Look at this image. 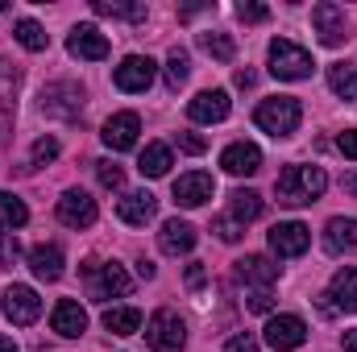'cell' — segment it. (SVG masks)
I'll return each mask as SVG.
<instances>
[{
  "instance_id": "obj_12",
  "label": "cell",
  "mask_w": 357,
  "mask_h": 352,
  "mask_svg": "<svg viewBox=\"0 0 357 352\" xmlns=\"http://www.w3.org/2000/svg\"><path fill=\"white\" fill-rule=\"evenodd\" d=\"M307 245H312V228L299 224V220H287V224L270 228V249L278 257H299V253H307Z\"/></svg>"
},
{
  "instance_id": "obj_30",
  "label": "cell",
  "mask_w": 357,
  "mask_h": 352,
  "mask_svg": "<svg viewBox=\"0 0 357 352\" xmlns=\"http://www.w3.org/2000/svg\"><path fill=\"white\" fill-rule=\"evenodd\" d=\"M328 88L337 91L341 99L357 104V67H345V63H333L328 67Z\"/></svg>"
},
{
  "instance_id": "obj_33",
  "label": "cell",
  "mask_w": 357,
  "mask_h": 352,
  "mask_svg": "<svg viewBox=\"0 0 357 352\" xmlns=\"http://www.w3.org/2000/svg\"><path fill=\"white\" fill-rule=\"evenodd\" d=\"M100 17H125V21H146V4H121V0H91Z\"/></svg>"
},
{
  "instance_id": "obj_20",
  "label": "cell",
  "mask_w": 357,
  "mask_h": 352,
  "mask_svg": "<svg viewBox=\"0 0 357 352\" xmlns=\"http://www.w3.org/2000/svg\"><path fill=\"white\" fill-rule=\"evenodd\" d=\"M324 298H333V303H328L333 311H349V315H357V269L354 265H345V269L333 273Z\"/></svg>"
},
{
  "instance_id": "obj_14",
  "label": "cell",
  "mask_w": 357,
  "mask_h": 352,
  "mask_svg": "<svg viewBox=\"0 0 357 352\" xmlns=\"http://www.w3.org/2000/svg\"><path fill=\"white\" fill-rule=\"evenodd\" d=\"M96 199H91L88 191H63V199H59V220L67 224V228H91L96 224Z\"/></svg>"
},
{
  "instance_id": "obj_10",
  "label": "cell",
  "mask_w": 357,
  "mask_h": 352,
  "mask_svg": "<svg viewBox=\"0 0 357 352\" xmlns=\"http://www.w3.org/2000/svg\"><path fill=\"white\" fill-rule=\"evenodd\" d=\"M312 29H316L320 46H341V42L349 38V33H345V8L320 0V4L312 8Z\"/></svg>"
},
{
  "instance_id": "obj_43",
  "label": "cell",
  "mask_w": 357,
  "mask_h": 352,
  "mask_svg": "<svg viewBox=\"0 0 357 352\" xmlns=\"http://www.w3.org/2000/svg\"><path fill=\"white\" fill-rule=\"evenodd\" d=\"M337 150H341L345 158H357V129H345V133L337 137Z\"/></svg>"
},
{
  "instance_id": "obj_42",
  "label": "cell",
  "mask_w": 357,
  "mask_h": 352,
  "mask_svg": "<svg viewBox=\"0 0 357 352\" xmlns=\"http://www.w3.org/2000/svg\"><path fill=\"white\" fill-rule=\"evenodd\" d=\"M178 150H187V154H204L208 141H204L199 133H178Z\"/></svg>"
},
{
  "instance_id": "obj_17",
  "label": "cell",
  "mask_w": 357,
  "mask_h": 352,
  "mask_svg": "<svg viewBox=\"0 0 357 352\" xmlns=\"http://www.w3.org/2000/svg\"><path fill=\"white\" fill-rule=\"evenodd\" d=\"M220 166L237 178H250V175L262 170V150H258L254 141H233V145L220 154Z\"/></svg>"
},
{
  "instance_id": "obj_16",
  "label": "cell",
  "mask_w": 357,
  "mask_h": 352,
  "mask_svg": "<svg viewBox=\"0 0 357 352\" xmlns=\"http://www.w3.org/2000/svg\"><path fill=\"white\" fill-rule=\"evenodd\" d=\"M116 216H121L125 224H133V228H146V224L158 216V199H154L150 191H125L121 203H116Z\"/></svg>"
},
{
  "instance_id": "obj_44",
  "label": "cell",
  "mask_w": 357,
  "mask_h": 352,
  "mask_svg": "<svg viewBox=\"0 0 357 352\" xmlns=\"http://www.w3.org/2000/svg\"><path fill=\"white\" fill-rule=\"evenodd\" d=\"M204 278H208V273H204V265H199V262L187 265V286H191V290H199V286H204Z\"/></svg>"
},
{
  "instance_id": "obj_7",
  "label": "cell",
  "mask_w": 357,
  "mask_h": 352,
  "mask_svg": "<svg viewBox=\"0 0 357 352\" xmlns=\"http://www.w3.org/2000/svg\"><path fill=\"white\" fill-rule=\"evenodd\" d=\"M38 315H42V298H38V290L13 282V286L4 290V319L17 323V328H29V323H38Z\"/></svg>"
},
{
  "instance_id": "obj_6",
  "label": "cell",
  "mask_w": 357,
  "mask_h": 352,
  "mask_svg": "<svg viewBox=\"0 0 357 352\" xmlns=\"http://www.w3.org/2000/svg\"><path fill=\"white\" fill-rule=\"evenodd\" d=\"M79 108H84V88H79V83L63 79V83H50V88H42V112H46V116L75 120V116H79Z\"/></svg>"
},
{
  "instance_id": "obj_4",
  "label": "cell",
  "mask_w": 357,
  "mask_h": 352,
  "mask_svg": "<svg viewBox=\"0 0 357 352\" xmlns=\"http://www.w3.org/2000/svg\"><path fill=\"white\" fill-rule=\"evenodd\" d=\"M312 54L299 46V42H291V38H274L270 42V75L274 79H282V83H295V79H307L312 75Z\"/></svg>"
},
{
  "instance_id": "obj_29",
  "label": "cell",
  "mask_w": 357,
  "mask_h": 352,
  "mask_svg": "<svg viewBox=\"0 0 357 352\" xmlns=\"http://www.w3.org/2000/svg\"><path fill=\"white\" fill-rule=\"evenodd\" d=\"M13 38H17V42H21L25 50H33V54L50 46V33H46V29H42V25L33 21V17H21V21L13 25Z\"/></svg>"
},
{
  "instance_id": "obj_15",
  "label": "cell",
  "mask_w": 357,
  "mask_h": 352,
  "mask_svg": "<svg viewBox=\"0 0 357 352\" xmlns=\"http://www.w3.org/2000/svg\"><path fill=\"white\" fill-rule=\"evenodd\" d=\"M229 108H233L229 91L212 88V91H199V95L187 104V116H191L195 125H216V120H225V116H229Z\"/></svg>"
},
{
  "instance_id": "obj_24",
  "label": "cell",
  "mask_w": 357,
  "mask_h": 352,
  "mask_svg": "<svg viewBox=\"0 0 357 352\" xmlns=\"http://www.w3.org/2000/svg\"><path fill=\"white\" fill-rule=\"evenodd\" d=\"M262 211H266V199H262L258 191H245V186H241V191H233V195H229V216H233L241 228H245V224H254Z\"/></svg>"
},
{
  "instance_id": "obj_45",
  "label": "cell",
  "mask_w": 357,
  "mask_h": 352,
  "mask_svg": "<svg viewBox=\"0 0 357 352\" xmlns=\"http://www.w3.org/2000/svg\"><path fill=\"white\" fill-rule=\"evenodd\" d=\"M237 88H254V71H250V67L237 71Z\"/></svg>"
},
{
  "instance_id": "obj_5",
  "label": "cell",
  "mask_w": 357,
  "mask_h": 352,
  "mask_svg": "<svg viewBox=\"0 0 357 352\" xmlns=\"http://www.w3.org/2000/svg\"><path fill=\"white\" fill-rule=\"evenodd\" d=\"M146 344L154 352H183L187 344V328L175 311H154L150 323H146Z\"/></svg>"
},
{
  "instance_id": "obj_3",
  "label": "cell",
  "mask_w": 357,
  "mask_h": 352,
  "mask_svg": "<svg viewBox=\"0 0 357 352\" xmlns=\"http://www.w3.org/2000/svg\"><path fill=\"white\" fill-rule=\"evenodd\" d=\"M84 278H88V294L96 303L129 298V290H133V278L125 273V265L116 262H84Z\"/></svg>"
},
{
  "instance_id": "obj_49",
  "label": "cell",
  "mask_w": 357,
  "mask_h": 352,
  "mask_svg": "<svg viewBox=\"0 0 357 352\" xmlns=\"http://www.w3.org/2000/svg\"><path fill=\"white\" fill-rule=\"evenodd\" d=\"M0 352H21V349H17L13 340H0Z\"/></svg>"
},
{
  "instance_id": "obj_41",
  "label": "cell",
  "mask_w": 357,
  "mask_h": 352,
  "mask_svg": "<svg viewBox=\"0 0 357 352\" xmlns=\"http://www.w3.org/2000/svg\"><path fill=\"white\" fill-rule=\"evenodd\" d=\"M245 307H250V311H258V315H266L270 307H274V298H270V290H254V294L245 298Z\"/></svg>"
},
{
  "instance_id": "obj_40",
  "label": "cell",
  "mask_w": 357,
  "mask_h": 352,
  "mask_svg": "<svg viewBox=\"0 0 357 352\" xmlns=\"http://www.w3.org/2000/svg\"><path fill=\"white\" fill-rule=\"evenodd\" d=\"M225 352H262V349H258V340H254L250 332H241V336H233V340L225 344Z\"/></svg>"
},
{
  "instance_id": "obj_27",
  "label": "cell",
  "mask_w": 357,
  "mask_h": 352,
  "mask_svg": "<svg viewBox=\"0 0 357 352\" xmlns=\"http://www.w3.org/2000/svg\"><path fill=\"white\" fill-rule=\"evenodd\" d=\"M17 91H21V67H17V63H8V58H0V116H8V112H13Z\"/></svg>"
},
{
  "instance_id": "obj_13",
  "label": "cell",
  "mask_w": 357,
  "mask_h": 352,
  "mask_svg": "<svg viewBox=\"0 0 357 352\" xmlns=\"http://www.w3.org/2000/svg\"><path fill=\"white\" fill-rule=\"evenodd\" d=\"M171 195H175L178 207H204V203H208V199L216 195V178L204 175V170H191V175L175 178Z\"/></svg>"
},
{
  "instance_id": "obj_47",
  "label": "cell",
  "mask_w": 357,
  "mask_h": 352,
  "mask_svg": "<svg viewBox=\"0 0 357 352\" xmlns=\"http://www.w3.org/2000/svg\"><path fill=\"white\" fill-rule=\"evenodd\" d=\"M341 344H345V352H357V332H345V340H341Z\"/></svg>"
},
{
  "instance_id": "obj_36",
  "label": "cell",
  "mask_w": 357,
  "mask_h": 352,
  "mask_svg": "<svg viewBox=\"0 0 357 352\" xmlns=\"http://www.w3.org/2000/svg\"><path fill=\"white\" fill-rule=\"evenodd\" d=\"M96 178H100V186H108V191H121V186H125V170H121L116 162H96Z\"/></svg>"
},
{
  "instance_id": "obj_1",
  "label": "cell",
  "mask_w": 357,
  "mask_h": 352,
  "mask_svg": "<svg viewBox=\"0 0 357 352\" xmlns=\"http://www.w3.org/2000/svg\"><path fill=\"white\" fill-rule=\"evenodd\" d=\"M324 186H328V175H324L320 166H303V162L287 166L282 175L274 178V195H278V203H287V207H307V203H316V199L324 195Z\"/></svg>"
},
{
  "instance_id": "obj_46",
  "label": "cell",
  "mask_w": 357,
  "mask_h": 352,
  "mask_svg": "<svg viewBox=\"0 0 357 352\" xmlns=\"http://www.w3.org/2000/svg\"><path fill=\"white\" fill-rule=\"evenodd\" d=\"M341 186H345V191L357 199V175H345V178H341Z\"/></svg>"
},
{
  "instance_id": "obj_28",
  "label": "cell",
  "mask_w": 357,
  "mask_h": 352,
  "mask_svg": "<svg viewBox=\"0 0 357 352\" xmlns=\"http://www.w3.org/2000/svg\"><path fill=\"white\" fill-rule=\"evenodd\" d=\"M137 170H142L146 178H162L167 170H171V150H167V145H158V141H154V145H146V150H142V158H137Z\"/></svg>"
},
{
  "instance_id": "obj_26",
  "label": "cell",
  "mask_w": 357,
  "mask_h": 352,
  "mask_svg": "<svg viewBox=\"0 0 357 352\" xmlns=\"http://www.w3.org/2000/svg\"><path fill=\"white\" fill-rule=\"evenodd\" d=\"M104 328L112 336H137L142 332V311L137 307H108L104 311Z\"/></svg>"
},
{
  "instance_id": "obj_37",
  "label": "cell",
  "mask_w": 357,
  "mask_h": 352,
  "mask_svg": "<svg viewBox=\"0 0 357 352\" xmlns=\"http://www.w3.org/2000/svg\"><path fill=\"white\" fill-rule=\"evenodd\" d=\"M216 237H220L225 245H237V241L245 237V228H241L233 216H220V220H216Z\"/></svg>"
},
{
  "instance_id": "obj_50",
  "label": "cell",
  "mask_w": 357,
  "mask_h": 352,
  "mask_svg": "<svg viewBox=\"0 0 357 352\" xmlns=\"http://www.w3.org/2000/svg\"><path fill=\"white\" fill-rule=\"evenodd\" d=\"M4 8H8V4H4V0H0V13H4Z\"/></svg>"
},
{
  "instance_id": "obj_48",
  "label": "cell",
  "mask_w": 357,
  "mask_h": 352,
  "mask_svg": "<svg viewBox=\"0 0 357 352\" xmlns=\"http://www.w3.org/2000/svg\"><path fill=\"white\" fill-rule=\"evenodd\" d=\"M137 273L142 278H154V262H137Z\"/></svg>"
},
{
  "instance_id": "obj_23",
  "label": "cell",
  "mask_w": 357,
  "mask_h": 352,
  "mask_svg": "<svg viewBox=\"0 0 357 352\" xmlns=\"http://www.w3.org/2000/svg\"><path fill=\"white\" fill-rule=\"evenodd\" d=\"M324 249L328 253H354L357 249V220H345V216H333L328 228H324Z\"/></svg>"
},
{
  "instance_id": "obj_2",
  "label": "cell",
  "mask_w": 357,
  "mask_h": 352,
  "mask_svg": "<svg viewBox=\"0 0 357 352\" xmlns=\"http://www.w3.org/2000/svg\"><path fill=\"white\" fill-rule=\"evenodd\" d=\"M303 120V104L295 95H274V99H262L258 112H254V125L270 133V137H291Z\"/></svg>"
},
{
  "instance_id": "obj_35",
  "label": "cell",
  "mask_w": 357,
  "mask_h": 352,
  "mask_svg": "<svg viewBox=\"0 0 357 352\" xmlns=\"http://www.w3.org/2000/svg\"><path fill=\"white\" fill-rule=\"evenodd\" d=\"M54 158H59V141H54V137H38L33 150H29V166H46V162H54Z\"/></svg>"
},
{
  "instance_id": "obj_11",
  "label": "cell",
  "mask_w": 357,
  "mask_h": 352,
  "mask_svg": "<svg viewBox=\"0 0 357 352\" xmlns=\"http://www.w3.org/2000/svg\"><path fill=\"white\" fill-rule=\"evenodd\" d=\"M137 133H142V120H137V112H116V116H108L104 120V145L112 150V154H125V150H133L137 145Z\"/></svg>"
},
{
  "instance_id": "obj_31",
  "label": "cell",
  "mask_w": 357,
  "mask_h": 352,
  "mask_svg": "<svg viewBox=\"0 0 357 352\" xmlns=\"http://www.w3.org/2000/svg\"><path fill=\"white\" fill-rule=\"evenodd\" d=\"M25 220H29V207H25L17 195L0 191V228H4V232H13V228H21Z\"/></svg>"
},
{
  "instance_id": "obj_32",
  "label": "cell",
  "mask_w": 357,
  "mask_h": 352,
  "mask_svg": "<svg viewBox=\"0 0 357 352\" xmlns=\"http://www.w3.org/2000/svg\"><path fill=\"white\" fill-rule=\"evenodd\" d=\"M199 46L216 58V63H233V54H237V46H233V38L229 33H220V29H212V33H199Z\"/></svg>"
},
{
  "instance_id": "obj_18",
  "label": "cell",
  "mask_w": 357,
  "mask_h": 352,
  "mask_svg": "<svg viewBox=\"0 0 357 352\" xmlns=\"http://www.w3.org/2000/svg\"><path fill=\"white\" fill-rule=\"evenodd\" d=\"M67 50L84 63H100V58H108V38L96 25H75L71 38H67Z\"/></svg>"
},
{
  "instance_id": "obj_9",
  "label": "cell",
  "mask_w": 357,
  "mask_h": 352,
  "mask_svg": "<svg viewBox=\"0 0 357 352\" xmlns=\"http://www.w3.org/2000/svg\"><path fill=\"white\" fill-rule=\"evenodd\" d=\"M303 340H307V323L299 315H270L266 344L274 352H295V349H303Z\"/></svg>"
},
{
  "instance_id": "obj_22",
  "label": "cell",
  "mask_w": 357,
  "mask_h": 352,
  "mask_svg": "<svg viewBox=\"0 0 357 352\" xmlns=\"http://www.w3.org/2000/svg\"><path fill=\"white\" fill-rule=\"evenodd\" d=\"M63 249L59 245H33L29 249V269H33V278H42V282H59L63 278Z\"/></svg>"
},
{
  "instance_id": "obj_19",
  "label": "cell",
  "mask_w": 357,
  "mask_h": 352,
  "mask_svg": "<svg viewBox=\"0 0 357 352\" xmlns=\"http://www.w3.org/2000/svg\"><path fill=\"white\" fill-rule=\"evenodd\" d=\"M195 241H199V232H195L187 220H167L162 232H158V249H162L167 257H183V253H191Z\"/></svg>"
},
{
  "instance_id": "obj_34",
  "label": "cell",
  "mask_w": 357,
  "mask_h": 352,
  "mask_svg": "<svg viewBox=\"0 0 357 352\" xmlns=\"http://www.w3.org/2000/svg\"><path fill=\"white\" fill-rule=\"evenodd\" d=\"M187 75H191V58H187V50H171V58H167V88L178 91L187 83Z\"/></svg>"
},
{
  "instance_id": "obj_25",
  "label": "cell",
  "mask_w": 357,
  "mask_h": 352,
  "mask_svg": "<svg viewBox=\"0 0 357 352\" xmlns=\"http://www.w3.org/2000/svg\"><path fill=\"white\" fill-rule=\"evenodd\" d=\"M237 278L241 282H250V286H258V290H270L274 286V278H278V265H270L266 257H241L237 262Z\"/></svg>"
},
{
  "instance_id": "obj_8",
  "label": "cell",
  "mask_w": 357,
  "mask_h": 352,
  "mask_svg": "<svg viewBox=\"0 0 357 352\" xmlns=\"http://www.w3.org/2000/svg\"><path fill=\"white\" fill-rule=\"evenodd\" d=\"M154 75H158V67H154V58H146V54H129V58H121V67L112 71V83L121 91H129V95H137V91H146L154 83Z\"/></svg>"
},
{
  "instance_id": "obj_38",
  "label": "cell",
  "mask_w": 357,
  "mask_h": 352,
  "mask_svg": "<svg viewBox=\"0 0 357 352\" xmlns=\"http://www.w3.org/2000/svg\"><path fill=\"white\" fill-rule=\"evenodd\" d=\"M237 17H241L245 25H258V21H266L270 17V8L266 4H258V0H241V4H237Z\"/></svg>"
},
{
  "instance_id": "obj_39",
  "label": "cell",
  "mask_w": 357,
  "mask_h": 352,
  "mask_svg": "<svg viewBox=\"0 0 357 352\" xmlns=\"http://www.w3.org/2000/svg\"><path fill=\"white\" fill-rule=\"evenodd\" d=\"M21 257V245H17V237L13 232H0V265H13Z\"/></svg>"
},
{
  "instance_id": "obj_21",
  "label": "cell",
  "mask_w": 357,
  "mask_h": 352,
  "mask_svg": "<svg viewBox=\"0 0 357 352\" xmlns=\"http://www.w3.org/2000/svg\"><path fill=\"white\" fill-rule=\"evenodd\" d=\"M50 328H54L59 336H84V332H88V311H84L75 298H63V303H54V311H50Z\"/></svg>"
}]
</instances>
